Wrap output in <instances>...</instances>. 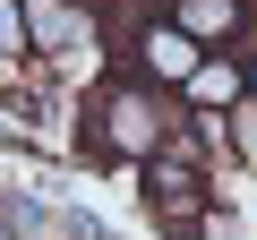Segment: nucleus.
Listing matches in <instances>:
<instances>
[{
    "label": "nucleus",
    "instance_id": "f257e3e1",
    "mask_svg": "<svg viewBox=\"0 0 257 240\" xmlns=\"http://www.w3.org/2000/svg\"><path fill=\"white\" fill-rule=\"evenodd\" d=\"M163 138H172V120L155 111V94L120 86V94L103 103V146H111V155H163Z\"/></svg>",
    "mask_w": 257,
    "mask_h": 240
},
{
    "label": "nucleus",
    "instance_id": "f03ea898",
    "mask_svg": "<svg viewBox=\"0 0 257 240\" xmlns=\"http://www.w3.org/2000/svg\"><path fill=\"white\" fill-rule=\"evenodd\" d=\"M180 35H189V43L240 35V0H180Z\"/></svg>",
    "mask_w": 257,
    "mask_h": 240
},
{
    "label": "nucleus",
    "instance_id": "7ed1b4c3",
    "mask_svg": "<svg viewBox=\"0 0 257 240\" xmlns=\"http://www.w3.org/2000/svg\"><path fill=\"white\" fill-rule=\"evenodd\" d=\"M189 52H197V43H189V35H180V26H146V60H155V69H163V77H189V69H197V60H189Z\"/></svg>",
    "mask_w": 257,
    "mask_h": 240
},
{
    "label": "nucleus",
    "instance_id": "20e7f679",
    "mask_svg": "<svg viewBox=\"0 0 257 240\" xmlns=\"http://www.w3.org/2000/svg\"><path fill=\"white\" fill-rule=\"evenodd\" d=\"M231 94H240V69H231V60L189 69V103H231Z\"/></svg>",
    "mask_w": 257,
    "mask_h": 240
},
{
    "label": "nucleus",
    "instance_id": "39448f33",
    "mask_svg": "<svg viewBox=\"0 0 257 240\" xmlns=\"http://www.w3.org/2000/svg\"><path fill=\"white\" fill-rule=\"evenodd\" d=\"M35 35H52V43H69V35H77V18L60 9V0H35Z\"/></svg>",
    "mask_w": 257,
    "mask_h": 240
},
{
    "label": "nucleus",
    "instance_id": "423d86ee",
    "mask_svg": "<svg viewBox=\"0 0 257 240\" xmlns=\"http://www.w3.org/2000/svg\"><path fill=\"white\" fill-rule=\"evenodd\" d=\"M0 52H9V60L26 52V9H18V0H0Z\"/></svg>",
    "mask_w": 257,
    "mask_h": 240
},
{
    "label": "nucleus",
    "instance_id": "0eeeda50",
    "mask_svg": "<svg viewBox=\"0 0 257 240\" xmlns=\"http://www.w3.org/2000/svg\"><path fill=\"white\" fill-rule=\"evenodd\" d=\"M231 146L257 163V103H240V111H231Z\"/></svg>",
    "mask_w": 257,
    "mask_h": 240
},
{
    "label": "nucleus",
    "instance_id": "6e6552de",
    "mask_svg": "<svg viewBox=\"0 0 257 240\" xmlns=\"http://www.w3.org/2000/svg\"><path fill=\"white\" fill-rule=\"evenodd\" d=\"M52 231H60V240H103V223H94V214H52Z\"/></svg>",
    "mask_w": 257,
    "mask_h": 240
},
{
    "label": "nucleus",
    "instance_id": "1a4fd4ad",
    "mask_svg": "<svg viewBox=\"0 0 257 240\" xmlns=\"http://www.w3.org/2000/svg\"><path fill=\"white\" fill-rule=\"evenodd\" d=\"M0 223H9V231H35V223H43V214H35V206H26V197H0Z\"/></svg>",
    "mask_w": 257,
    "mask_h": 240
}]
</instances>
